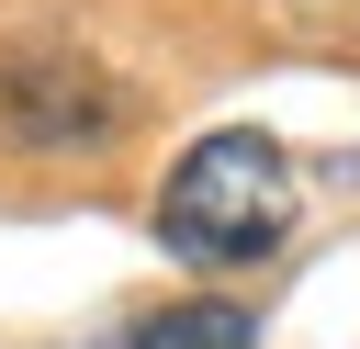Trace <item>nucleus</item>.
I'll list each match as a JSON object with an SVG mask.
<instances>
[{
  "instance_id": "obj_1",
  "label": "nucleus",
  "mask_w": 360,
  "mask_h": 349,
  "mask_svg": "<svg viewBox=\"0 0 360 349\" xmlns=\"http://www.w3.org/2000/svg\"><path fill=\"white\" fill-rule=\"evenodd\" d=\"M292 214H304V180H292V158H281L259 124H225V135L180 146V169L158 180V236H169V259H191V270L270 259V248L292 236Z\"/></svg>"
},
{
  "instance_id": "obj_3",
  "label": "nucleus",
  "mask_w": 360,
  "mask_h": 349,
  "mask_svg": "<svg viewBox=\"0 0 360 349\" xmlns=\"http://www.w3.org/2000/svg\"><path fill=\"white\" fill-rule=\"evenodd\" d=\"M101 349H259V315H248V304L191 293V304H146V315H135V326H112Z\"/></svg>"
},
{
  "instance_id": "obj_2",
  "label": "nucleus",
  "mask_w": 360,
  "mask_h": 349,
  "mask_svg": "<svg viewBox=\"0 0 360 349\" xmlns=\"http://www.w3.org/2000/svg\"><path fill=\"white\" fill-rule=\"evenodd\" d=\"M0 124L22 146H101L124 124V90L101 68H0Z\"/></svg>"
}]
</instances>
